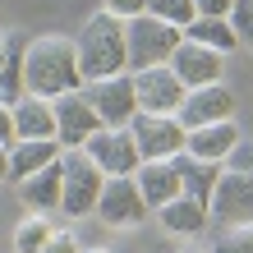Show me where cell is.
<instances>
[{
  "label": "cell",
  "mask_w": 253,
  "mask_h": 253,
  "mask_svg": "<svg viewBox=\"0 0 253 253\" xmlns=\"http://www.w3.org/2000/svg\"><path fill=\"white\" fill-rule=\"evenodd\" d=\"M184 42H198V46L216 51V55H230L235 46H240V37L230 33L226 19H193V23L184 28Z\"/></svg>",
  "instance_id": "22"
},
{
  "label": "cell",
  "mask_w": 253,
  "mask_h": 253,
  "mask_svg": "<svg viewBox=\"0 0 253 253\" xmlns=\"http://www.w3.org/2000/svg\"><path fill=\"white\" fill-rule=\"evenodd\" d=\"M180 42H184L180 28L161 23V19H152V14L129 19V23H125V65H129V74L152 69V65H166Z\"/></svg>",
  "instance_id": "3"
},
{
  "label": "cell",
  "mask_w": 253,
  "mask_h": 253,
  "mask_svg": "<svg viewBox=\"0 0 253 253\" xmlns=\"http://www.w3.org/2000/svg\"><path fill=\"white\" fill-rule=\"evenodd\" d=\"M51 111H55V143H60V152H69V147H83V143L101 129L97 111L83 101V92H65V97H55V101H51Z\"/></svg>",
  "instance_id": "12"
},
{
  "label": "cell",
  "mask_w": 253,
  "mask_h": 253,
  "mask_svg": "<svg viewBox=\"0 0 253 253\" xmlns=\"http://www.w3.org/2000/svg\"><path fill=\"white\" fill-rule=\"evenodd\" d=\"M0 147H14V115H9V106H0Z\"/></svg>",
  "instance_id": "31"
},
{
  "label": "cell",
  "mask_w": 253,
  "mask_h": 253,
  "mask_svg": "<svg viewBox=\"0 0 253 253\" xmlns=\"http://www.w3.org/2000/svg\"><path fill=\"white\" fill-rule=\"evenodd\" d=\"M129 133H133V147H138L143 161H170L184 152V129L175 115H147L138 111L129 120Z\"/></svg>",
  "instance_id": "7"
},
{
  "label": "cell",
  "mask_w": 253,
  "mask_h": 253,
  "mask_svg": "<svg viewBox=\"0 0 253 253\" xmlns=\"http://www.w3.org/2000/svg\"><path fill=\"white\" fill-rule=\"evenodd\" d=\"M221 60H226V55L207 51V46H198V42H180L166 65L175 69V79H180V83H184V92H189V87L221 83Z\"/></svg>",
  "instance_id": "13"
},
{
  "label": "cell",
  "mask_w": 253,
  "mask_h": 253,
  "mask_svg": "<svg viewBox=\"0 0 253 253\" xmlns=\"http://www.w3.org/2000/svg\"><path fill=\"white\" fill-rule=\"evenodd\" d=\"M83 244L79 240H74V230H60V226H55L51 230V240H46V249H42V253H79Z\"/></svg>",
  "instance_id": "29"
},
{
  "label": "cell",
  "mask_w": 253,
  "mask_h": 253,
  "mask_svg": "<svg viewBox=\"0 0 253 253\" xmlns=\"http://www.w3.org/2000/svg\"><path fill=\"white\" fill-rule=\"evenodd\" d=\"M83 152H87V161L106 175H133L143 166V157H138V147H133V133H129V125H120V129H106L101 125L92 138L83 143Z\"/></svg>",
  "instance_id": "8"
},
{
  "label": "cell",
  "mask_w": 253,
  "mask_h": 253,
  "mask_svg": "<svg viewBox=\"0 0 253 253\" xmlns=\"http://www.w3.org/2000/svg\"><path fill=\"white\" fill-rule=\"evenodd\" d=\"M5 60H9V33L0 28V69H5Z\"/></svg>",
  "instance_id": "32"
},
{
  "label": "cell",
  "mask_w": 253,
  "mask_h": 253,
  "mask_svg": "<svg viewBox=\"0 0 253 253\" xmlns=\"http://www.w3.org/2000/svg\"><path fill=\"white\" fill-rule=\"evenodd\" d=\"M79 87H83V74H79V55H74V37H65V33L28 37V51H23V92L28 97L55 101L65 92H79Z\"/></svg>",
  "instance_id": "1"
},
{
  "label": "cell",
  "mask_w": 253,
  "mask_h": 253,
  "mask_svg": "<svg viewBox=\"0 0 253 253\" xmlns=\"http://www.w3.org/2000/svg\"><path fill=\"white\" fill-rule=\"evenodd\" d=\"M207 253H253V226H230V230H216V240Z\"/></svg>",
  "instance_id": "25"
},
{
  "label": "cell",
  "mask_w": 253,
  "mask_h": 253,
  "mask_svg": "<svg viewBox=\"0 0 253 253\" xmlns=\"http://www.w3.org/2000/svg\"><path fill=\"white\" fill-rule=\"evenodd\" d=\"M14 115V143L19 138H55V111L42 97H19L9 106Z\"/></svg>",
  "instance_id": "18"
},
{
  "label": "cell",
  "mask_w": 253,
  "mask_h": 253,
  "mask_svg": "<svg viewBox=\"0 0 253 253\" xmlns=\"http://www.w3.org/2000/svg\"><path fill=\"white\" fill-rule=\"evenodd\" d=\"M180 253H207V249H180Z\"/></svg>",
  "instance_id": "35"
},
{
  "label": "cell",
  "mask_w": 253,
  "mask_h": 253,
  "mask_svg": "<svg viewBox=\"0 0 253 253\" xmlns=\"http://www.w3.org/2000/svg\"><path fill=\"white\" fill-rule=\"evenodd\" d=\"M170 161H175V175H180V193L207 207V198H212V189L221 180V166H212V161H193L189 152L170 157Z\"/></svg>",
  "instance_id": "20"
},
{
  "label": "cell",
  "mask_w": 253,
  "mask_h": 253,
  "mask_svg": "<svg viewBox=\"0 0 253 253\" xmlns=\"http://www.w3.org/2000/svg\"><path fill=\"white\" fill-rule=\"evenodd\" d=\"M157 221H161V230L166 235H184V240H193V235H203L207 226H212V216H207V207L203 203H193V198H170L166 207H157Z\"/></svg>",
  "instance_id": "17"
},
{
  "label": "cell",
  "mask_w": 253,
  "mask_h": 253,
  "mask_svg": "<svg viewBox=\"0 0 253 253\" xmlns=\"http://www.w3.org/2000/svg\"><path fill=\"white\" fill-rule=\"evenodd\" d=\"M207 216H212L221 230L253 226V180L240 175V170H226V166H221V180L212 189V198H207Z\"/></svg>",
  "instance_id": "6"
},
{
  "label": "cell",
  "mask_w": 253,
  "mask_h": 253,
  "mask_svg": "<svg viewBox=\"0 0 253 253\" xmlns=\"http://www.w3.org/2000/svg\"><path fill=\"white\" fill-rule=\"evenodd\" d=\"M147 212H152V207L143 203V193H138V184H133V175H111V180L101 184L97 207H92L97 221L120 226V230H129V226H138V221H147Z\"/></svg>",
  "instance_id": "9"
},
{
  "label": "cell",
  "mask_w": 253,
  "mask_h": 253,
  "mask_svg": "<svg viewBox=\"0 0 253 253\" xmlns=\"http://www.w3.org/2000/svg\"><path fill=\"white\" fill-rule=\"evenodd\" d=\"M74 55H79V74L83 83L111 79V74H129L125 65V23L115 14H92L79 33H74Z\"/></svg>",
  "instance_id": "2"
},
{
  "label": "cell",
  "mask_w": 253,
  "mask_h": 253,
  "mask_svg": "<svg viewBox=\"0 0 253 253\" xmlns=\"http://www.w3.org/2000/svg\"><path fill=\"white\" fill-rule=\"evenodd\" d=\"M133 184H138L143 203L152 207H166L170 198H180V175H175V161H143L138 170H133Z\"/></svg>",
  "instance_id": "15"
},
{
  "label": "cell",
  "mask_w": 253,
  "mask_h": 253,
  "mask_svg": "<svg viewBox=\"0 0 253 253\" xmlns=\"http://www.w3.org/2000/svg\"><path fill=\"white\" fill-rule=\"evenodd\" d=\"M235 0H193V9H198V19H226Z\"/></svg>",
  "instance_id": "30"
},
{
  "label": "cell",
  "mask_w": 253,
  "mask_h": 253,
  "mask_svg": "<svg viewBox=\"0 0 253 253\" xmlns=\"http://www.w3.org/2000/svg\"><path fill=\"white\" fill-rule=\"evenodd\" d=\"M226 23H230V33L240 37V46H253V0H235Z\"/></svg>",
  "instance_id": "26"
},
{
  "label": "cell",
  "mask_w": 253,
  "mask_h": 253,
  "mask_svg": "<svg viewBox=\"0 0 253 253\" xmlns=\"http://www.w3.org/2000/svg\"><path fill=\"white\" fill-rule=\"evenodd\" d=\"M23 51H28V37L23 33H9V60L0 69V106H14L23 92Z\"/></svg>",
  "instance_id": "21"
},
{
  "label": "cell",
  "mask_w": 253,
  "mask_h": 253,
  "mask_svg": "<svg viewBox=\"0 0 253 253\" xmlns=\"http://www.w3.org/2000/svg\"><path fill=\"white\" fill-rule=\"evenodd\" d=\"M51 216H23L19 221V230H14V253H42L46 249V240H51Z\"/></svg>",
  "instance_id": "23"
},
{
  "label": "cell",
  "mask_w": 253,
  "mask_h": 253,
  "mask_svg": "<svg viewBox=\"0 0 253 253\" xmlns=\"http://www.w3.org/2000/svg\"><path fill=\"white\" fill-rule=\"evenodd\" d=\"M19 198H23L28 212H37V216L60 212V161H51V166H42L37 175L19 180Z\"/></svg>",
  "instance_id": "16"
},
{
  "label": "cell",
  "mask_w": 253,
  "mask_h": 253,
  "mask_svg": "<svg viewBox=\"0 0 253 253\" xmlns=\"http://www.w3.org/2000/svg\"><path fill=\"white\" fill-rule=\"evenodd\" d=\"M226 170H240V175L253 180V138H240V143H235V152L226 157Z\"/></svg>",
  "instance_id": "27"
},
{
  "label": "cell",
  "mask_w": 253,
  "mask_h": 253,
  "mask_svg": "<svg viewBox=\"0 0 253 253\" xmlns=\"http://www.w3.org/2000/svg\"><path fill=\"white\" fill-rule=\"evenodd\" d=\"M101 9L115 14L120 23H129V19H138V14H147V0H101Z\"/></svg>",
  "instance_id": "28"
},
{
  "label": "cell",
  "mask_w": 253,
  "mask_h": 253,
  "mask_svg": "<svg viewBox=\"0 0 253 253\" xmlns=\"http://www.w3.org/2000/svg\"><path fill=\"white\" fill-rule=\"evenodd\" d=\"M147 14L152 19H161V23H170V28H184L198 19V9H193V0H147Z\"/></svg>",
  "instance_id": "24"
},
{
  "label": "cell",
  "mask_w": 253,
  "mask_h": 253,
  "mask_svg": "<svg viewBox=\"0 0 253 253\" xmlns=\"http://www.w3.org/2000/svg\"><path fill=\"white\" fill-rule=\"evenodd\" d=\"M180 129H203V125H221V120H235V97L226 83H207V87H189L180 111H175Z\"/></svg>",
  "instance_id": "11"
},
{
  "label": "cell",
  "mask_w": 253,
  "mask_h": 253,
  "mask_svg": "<svg viewBox=\"0 0 253 253\" xmlns=\"http://www.w3.org/2000/svg\"><path fill=\"white\" fill-rule=\"evenodd\" d=\"M133 79V97H138V111L147 115H175L184 101V83L175 79L170 65H152V69H138L129 74Z\"/></svg>",
  "instance_id": "10"
},
{
  "label": "cell",
  "mask_w": 253,
  "mask_h": 253,
  "mask_svg": "<svg viewBox=\"0 0 253 253\" xmlns=\"http://www.w3.org/2000/svg\"><path fill=\"white\" fill-rule=\"evenodd\" d=\"M244 133L235 120H221V125H203V129H189L184 133V152L193 161H212V166H226V157L235 152V143H240Z\"/></svg>",
  "instance_id": "14"
},
{
  "label": "cell",
  "mask_w": 253,
  "mask_h": 253,
  "mask_svg": "<svg viewBox=\"0 0 253 253\" xmlns=\"http://www.w3.org/2000/svg\"><path fill=\"white\" fill-rule=\"evenodd\" d=\"M51 161H60V143L55 138H19L9 147V180L19 184L28 175H37L42 166H51Z\"/></svg>",
  "instance_id": "19"
},
{
  "label": "cell",
  "mask_w": 253,
  "mask_h": 253,
  "mask_svg": "<svg viewBox=\"0 0 253 253\" xmlns=\"http://www.w3.org/2000/svg\"><path fill=\"white\" fill-rule=\"evenodd\" d=\"M83 101L97 111V120L106 129H120L138 115V97H133V79L129 74H111V79H97V83H83L79 87Z\"/></svg>",
  "instance_id": "5"
},
{
  "label": "cell",
  "mask_w": 253,
  "mask_h": 253,
  "mask_svg": "<svg viewBox=\"0 0 253 253\" xmlns=\"http://www.w3.org/2000/svg\"><path fill=\"white\" fill-rule=\"evenodd\" d=\"M79 253H111V249H79Z\"/></svg>",
  "instance_id": "34"
},
{
  "label": "cell",
  "mask_w": 253,
  "mask_h": 253,
  "mask_svg": "<svg viewBox=\"0 0 253 253\" xmlns=\"http://www.w3.org/2000/svg\"><path fill=\"white\" fill-rule=\"evenodd\" d=\"M9 180V147H0V184Z\"/></svg>",
  "instance_id": "33"
},
{
  "label": "cell",
  "mask_w": 253,
  "mask_h": 253,
  "mask_svg": "<svg viewBox=\"0 0 253 253\" xmlns=\"http://www.w3.org/2000/svg\"><path fill=\"white\" fill-rule=\"evenodd\" d=\"M101 184H106V175L87 161L83 147L60 152V212L65 216H92V207L101 198Z\"/></svg>",
  "instance_id": "4"
}]
</instances>
